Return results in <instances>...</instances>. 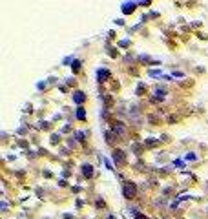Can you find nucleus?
<instances>
[{"mask_svg":"<svg viewBox=\"0 0 208 219\" xmlns=\"http://www.w3.org/2000/svg\"><path fill=\"white\" fill-rule=\"evenodd\" d=\"M133 194H135V186L128 183V185H126V188H124V196H126V197H132Z\"/></svg>","mask_w":208,"mask_h":219,"instance_id":"obj_1","label":"nucleus"},{"mask_svg":"<svg viewBox=\"0 0 208 219\" xmlns=\"http://www.w3.org/2000/svg\"><path fill=\"white\" fill-rule=\"evenodd\" d=\"M84 174H86V175H91V168H90V166H86V170H84Z\"/></svg>","mask_w":208,"mask_h":219,"instance_id":"obj_2","label":"nucleus"},{"mask_svg":"<svg viewBox=\"0 0 208 219\" xmlns=\"http://www.w3.org/2000/svg\"><path fill=\"white\" fill-rule=\"evenodd\" d=\"M137 219H146L144 216H137Z\"/></svg>","mask_w":208,"mask_h":219,"instance_id":"obj_3","label":"nucleus"}]
</instances>
